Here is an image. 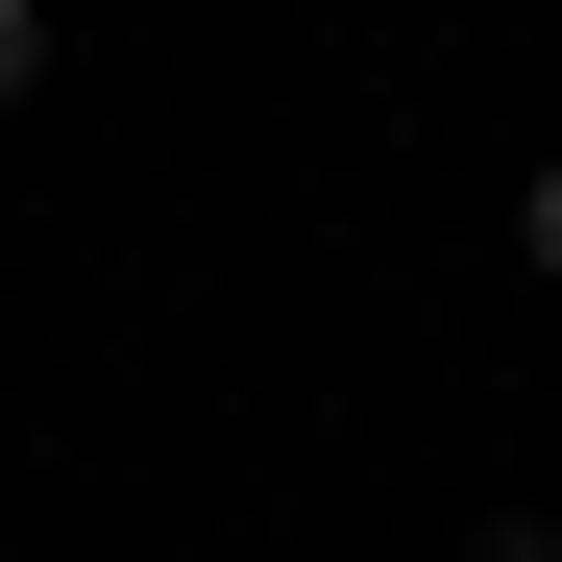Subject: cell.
I'll use <instances>...</instances> for the list:
<instances>
[{
  "instance_id": "3957f363",
  "label": "cell",
  "mask_w": 562,
  "mask_h": 562,
  "mask_svg": "<svg viewBox=\"0 0 562 562\" xmlns=\"http://www.w3.org/2000/svg\"><path fill=\"white\" fill-rule=\"evenodd\" d=\"M464 562H562V514H464Z\"/></svg>"
},
{
  "instance_id": "6da1fadb",
  "label": "cell",
  "mask_w": 562,
  "mask_h": 562,
  "mask_svg": "<svg viewBox=\"0 0 562 562\" xmlns=\"http://www.w3.org/2000/svg\"><path fill=\"white\" fill-rule=\"evenodd\" d=\"M514 269H538V294H562V147L514 171Z\"/></svg>"
},
{
  "instance_id": "7a4b0ae2",
  "label": "cell",
  "mask_w": 562,
  "mask_h": 562,
  "mask_svg": "<svg viewBox=\"0 0 562 562\" xmlns=\"http://www.w3.org/2000/svg\"><path fill=\"white\" fill-rule=\"evenodd\" d=\"M49 99V0H0V123H25Z\"/></svg>"
}]
</instances>
